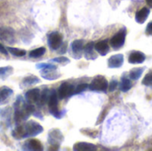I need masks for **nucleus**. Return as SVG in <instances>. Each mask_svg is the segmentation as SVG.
<instances>
[{
  "instance_id": "obj_3",
  "label": "nucleus",
  "mask_w": 152,
  "mask_h": 151,
  "mask_svg": "<svg viewBox=\"0 0 152 151\" xmlns=\"http://www.w3.org/2000/svg\"><path fill=\"white\" fill-rule=\"evenodd\" d=\"M88 87L92 91H105L108 88V81L103 76H97Z\"/></svg>"
},
{
  "instance_id": "obj_14",
  "label": "nucleus",
  "mask_w": 152,
  "mask_h": 151,
  "mask_svg": "<svg viewBox=\"0 0 152 151\" xmlns=\"http://www.w3.org/2000/svg\"><path fill=\"white\" fill-rule=\"evenodd\" d=\"M73 150L77 151H94L97 150V147L88 142H77L74 145Z\"/></svg>"
},
{
  "instance_id": "obj_25",
  "label": "nucleus",
  "mask_w": 152,
  "mask_h": 151,
  "mask_svg": "<svg viewBox=\"0 0 152 151\" xmlns=\"http://www.w3.org/2000/svg\"><path fill=\"white\" fill-rule=\"evenodd\" d=\"M84 48H85V53H86V57H87L88 55H93V54H94V42L88 43Z\"/></svg>"
},
{
  "instance_id": "obj_11",
  "label": "nucleus",
  "mask_w": 152,
  "mask_h": 151,
  "mask_svg": "<svg viewBox=\"0 0 152 151\" xmlns=\"http://www.w3.org/2000/svg\"><path fill=\"white\" fill-rule=\"evenodd\" d=\"M23 150H43V145L42 143L37 140V139H31L28 140L24 145H23Z\"/></svg>"
},
{
  "instance_id": "obj_28",
  "label": "nucleus",
  "mask_w": 152,
  "mask_h": 151,
  "mask_svg": "<svg viewBox=\"0 0 152 151\" xmlns=\"http://www.w3.org/2000/svg\"><path fill=\"white\" fill-rule=\"evenodd\" d=\"M50 61H53V62H57V63H61V64H65V63H69V60L64 56H60V57H56V58H53Z\"/></svg>"
},
{
  "instance_id": "obj_16",
  "label": "nucleus",
  "mask_w": 152,
  "mask_h": 151,
  "mask_svg": "<svg viewBox=\"0 0 152 151\" xmlns=\"http://www.w3.org/2000/svg\"><path fill=\"white\" fill-rule=\"evenodd\" d=\"M150 14V9L148 7H143L139 10L135 14V20L138 23H143Z\"/></svg>"
},
{
  "instance_id": "obj_2",
  "label": "nucleus",
  "mask_w": 152,
  "mask_h": 151,
  "mask_svg": "<svg viewBox=\"0 0 152 151\" xmlns=\"http://www.w3.org/2000/svg\"><path fill=\"white\" fill-rule=\"evenodd\" d=\"M58 94L57 92L53 89L49 93L48 98V107H49V112L56 118H61V115L58 109Z\"/></svg>"
},
{
  "instance_id": "obj_31",
  "label": "nucleus",
  "mask_w": 152,
  "mask_h": 151,
  "mask_svg": "<svg viewBox=\"0 0 152 151\" xmlns=\"http://www.w3.org/2000/svg\"><path fill=\"white\" fill-rule=\"evenodd\" d=\"M117 86H118V81L117 80H112L111 82H110V87H109V89H110V91H114L116 88H117Z\"/></svg>"
},
{
  "instance_id": "obj_8",
  "label": "nucleus",
  "mask_w": 152,
  "mask_h": 151,
  "mask_svg": "<svg viewBox=\"0 0 152 151\" xmlns=\"http://www.w3.org/2000/svg\"><path fill=\"white\" fill-rule=\"evenodd\" d=\"M62 44V36L59 32H53L48 36V44L53 50H57Z\"/></svg>"
},
{
  "instance_id": "obj_13",
  "label": "nucleus",
  "mask_w": 152,
  "mask_h": 151,
  "mask_svg": "<svg viewBox=\"0 0 152 151\" xmlns=\"http://www.w3.org/2000/svg\"><path fill=\"white\" fill-rule=\"evenodd\" d=\"M124 61V56L122 54H116L109 59V67L111 69L119 68L122 66Z\"/></svg>"
},
{
  "instance_id": "obj_5",
  "label": "nucleus",
  "mask_w": 152,
  "mask_h": 151,
  "mask_svg": "<svg viewBox=\"0 0 152 151\" xmlns=\"http://www.w3.org/2000/svg\"><path fill=\"white\" fill-rule=\"evenodd\" d=\"M126 28H122L120 31H118L111 39H110V45L114 49L120 48L126 40Z\"/></svg>"
},
{
  "instance_id": "obj_23",
  "label": "nucleus",
  "mask_w": 152,
  "mask_h": 151,
  "mask_svg": "<svg viewBox=\"0 0 152 151\" xmlns=\"http://www.w3.org/2000/svg\"><path fill=\"white\" fill-rule=\"evenodd\" d=\"M12 72H13V69L11 66L2 67V68H0V77H2V78L7 77L10 75H12Z\"/></svg>"
},
{
  "instance_id": "obj_33",
  "label": "nucleus",
  "mask_w": 152,
  "mask_h": 151,
  "mask_svg": "<svg viewBox=\"0 0 152 151\" xmlns=\"http://www.w3.org/2000/svg\"><path fill=\"white\" fill-rule=\"evenodd\" d=\"M0 53H3V54H4V55H7V53H8L7 48H5L2 44H0Z\"/></svg>"
},
{
  "instance_id": "obj_34",
  "label": "nucleus",
  "mask_w": 152,
  "mask_h": 151,
  "mask_svg": "<svg viewBox=\"0 0 152 151\" xmlns=\"http://www.w3.org/2000/svg\"><path fill=\"white\" fill-rule=\"evenodd\" d=\"M146 2H147L148 5H149L150 7H151L152 8V0H146Z\"/></svg>"
},
{
  "instance_id": "obj_21",
  "label": "nucleus",
  "mask_w": 152,
  "mask_h": 151,
  "mask_svg": "<svg viewBox=\"0 0 152 151\" xmlns=\"http://www.w3.org/2000/svg\"><path fill=\"white\" fill-rule=\"evenodd\" d=\"M45 51L46 50H45V47H39V48L34 49L29 53V57H31V58H39V57H41V56H43L45 54Z\"/></svg>"
},
{
  "instance_id": "obj_26",
  "label": "nucleus",
  "mask_w": 152,
  "mask_h": 151,
  "mask_svg": "<svg viewBox=\"0 0 152 151\" xmlns=\"http://www.w3.org/2000/svg\"><path fill=\"white\" fill-rule=\"evenodd\" d=\"M49 90L48 89H45L40 96V100H41V103L42 105H45L46 101H48V98H49Z\"/></svg>"
},
{
  "instance_id": "obj_12",
  "label": "nucleus",
  "mask_w": 152,
  "mask_h": 151,
  "mask_svg": "<svg viewBox=\"0 0 152 151\" xmlns=\"http://www.w3.org/2000/svg\"><path fill=\"white\" fill-rule=\"evenodd\" d=\"M128 61L132 64H138V63H142L145 61V55L143 53L139 52V51H134L130 53Z\"/></svg>"
},
{
  "instance_id": "obj_4",
  "label": "nucleus",
  "mask_w": 152,
  "mask_h": 151,
  "mask_svg": "<svg viewBox=\"0 0 152 151\" xmlns=\"http://www.w3.org/2000/svg\"><path fill=\"white\" fill-rule=\"evenodd\" d=\"M62 140H63V136L59 129H53L49 132L48 142L52 147H55L58 150Z\"/></svg>"
},
{
  "instance_id": "obj_32",
  "label": "nucleus",
  "mask_w": 152,
  "mask_h": 151,
  "mask_svg": "<svg viewBox=\"0 0 152 151\" xmlns=\"http://www.w3.org/2000/svg\"><path fill=\"white\" fill-rule=\"evenodd\" d=\"M146 33L148 35H152V21H151L148 26H147V28H146Z\"/></svg>"
},
{
  "instance_id": "obj_7",
  "label": "nucleus",
  "mask_w": 152,
  "mask_h": 151,
  "mask_svg": "<svg viewBox=\"0 0 152 151\" xmlns=\"http://www.w3.org/2000/svg\"><path fill=\"white\" fill-rule=\"evenodd\" d=\"M14 29L10 27L0 28V40L2 41H4L9 44L14 43Z\"/></svg>"
},
{
  "instance_id": "obj_9",
  "label": "nucleus",
  "mask_w": 152,
  "mask_h": 151,
  "mask_svg": "<svg viewBox=\"0 0 152 151\" xmlns=\"http://www.w3.org/2000/svg\"><path fill=\"white\" fill-rule=\"evenodd\" d=\"M25 99L27 102L30 104L37 103L40 100V91L37 88L30 89L25 93Z\"/></svg>"
},
{
  "instance_id": "obj_6",
  "label": "nucleus",
  "mask_w": 152,
  "mask_h": 151,
  "mask_svg": "<svg viewBox=\"0 0 152 151\" xmlns=\"http://www.w3.org/2000/svg\"><path fill=\"white\" fill-rule=\"evenodd\" d=\"M75 93V87L69 83H62L58 89V97L60 99L68 98Z\"/></svg>"
},
{
  "instance_id": "obj_18",
  "label": "nucleus",
  "mask_w": 152,
  "mask_h": 151,
  "mask_svg": "<svg viewBox=\"0 0 152 151\" xmlns=\"http://www.w3.org/2000/svg\"><path fill=\"white\" fill-rule=\"evenodd\" d=\"M71 49L72 52L75 54H81L83 49H84V41L82 39H77L72 42L71 44Z\"/></svg>"
},
{
  "instance_id": "obj_10",
  "label": "nucleus",
  "mask_w": 152,
  "mask_h": 151,
  "mask_svg": "<svg viewBox=\"0 0 152 151\" xmlns=\"http://www.w3.org/2000/svg\"><path fill=\"white\" fill-rule=\"evenodd\" d=\"M41 76L44 79L46 80H55L61 77V75L57 72V69H43L40 71Z\"/></svg>"
},
{
  "instance_id": "obj_29",
  "label": "nucleus",
  "mask_w": 152,
  "mask_h": 151,
  "mask_svg": "<svg viewBox=\"0 0 152 151\" xmlns=\"http://www.w3.org/2000/svg\"><path fill=\"white\" fill-rule=\"evenodd\" d=\"M37 68L40 69H57V67L55 65L51 64L50 62L49 63H39V64H37Z\"/></svg>"
},
{
  "instance_id": "obj_22",
  "label": "nucleus",
  "mask_w": 152,
  "mask_h": 151,
  "mask_svg": "<svg viewBox=\"0 0 152 151\" xmlns=\"http://www.w3.org/2000/svg\"><path fill=\"white\" fill-rule=\"evenodd\" d=\"M143 68H134L131 71H130V77L133 79V80H136L138 79L142 74L143 73Z\"/></svg>"
},
{
  "instance_id": "obj_19",
  "label": "nucleus",
  "mask_w": 152,
  "mask_h": 151,
  "mask_svg": "<svg viewBox=\"0 0 152 151\" xmlns=\"http://www.w3.org/2000/svg\"><path fill=\"white\" fill-rule=\"evenodd\" d=\"M40 82V79L36 77V76H28L26 77L23 80H22V85L23 86H28V85H35V84H37Z\"/></svg>"
},
{
  "instance_id": "obj_24",
  "label": "nucleus",
  "mask_w": 152,
  "mask_h": 151,
  "mask_svg": "<svg viewBox=\"0 0 152 151\" xmlns=\"http://www.w3.org/2000/svg\"><path fill=\"white\" fill-rule=\"evenodd\" d=\"M132 87V83L129 79L127 78H122V82H121V85H120V88H121V91L123 92H127L128 90H130V88Z\"/></svg>"
},
{
  "instance_id": "obj_20",
  "label": "nucleus",
  "mask_w": 152,
  "mask_h": 151,
  "mask_svg": "<svg viewBox=\"0 0 152 151\" xmlns=\"http://www.w3.org/2000/svg\"><path fill=\"white\" fill-rule=\"evenodd\" d=\"M7 51L12 54L13 56H16V57H22L24 56L27 52L23 49H19V48H14V47H7Z\"/></svg>"
},
{
  "instance_id": "obj_15",
  "label": "nucleus",
  "mask_w": 152,
  "mask_h": 151,
  "mask_svg": "<svg viewBox=\"0 0 152 151\" xmlns=\"http://www.w3.org/2000/svg\"><path fill=\"white\" fill-rule=\"evenodd\" d=\"M12 90L7 86L0 87V104H4L12 96Z\"/></svg>"
},
{
  "instance_id": "obj_30",
  "label": "nucleus",
  "mask_w": 152,
  "mask_h": 151,
  "mask_svg": "<svg viewBox=\"0 0 152 151\" xmlns=\"http://www.w3.org/2000/svg\"><path fill=\"white\" fill-rule=\"evenodd\" d=\"M87 87H88L87 84H81V85H77V87L75 89V93H79L81 92H84Z\"/></svg>"
},
{
  "instance_id": "obj_17",
  "label": "nucleus",
  "mask_w": 152,
  "mask_h": 151,
  "mask_svg": "<svg viewBox=\"0 0 152 151\" xmlns=\"http://www.w3.org/2000/svg\"><path fill=\"white\" fill-rule=\"evenodd\" d=\"M94 49L101 55H106L110 51V47H109L108 42L106 40L105 41H100L96 44H94Z\"/></svg>"
},
{
  "instance_id": "obj_27",
  "label": "nucleus",
  "mask_w": 152,
  "mask_h": 151,
  "mask_svg": "<svg viewBox=\"0 0 152 151\" xmlns=\"http://www.w3.org/2000/svg\"><path fill=\"white\" fill-rule=\"evenodd\" d=\"M142 84L144 85H148V86H152V71L149 72L145 77L142 80Z\"/></svg>"
},
{
  "instance_id": "obj_1",
  "label": "nucleus",
  "mask_w": 152,
  "mask_h": 151,
  "mask_svg": "<svg viewBox=\"0 0 152 151\" xmlns=\"http://www.w3.org/2000/svg\"><path fill=\"white\" fill-rule=\"evenodd\" d=\"M44 131L43 127L36 121L29 120L28 122H26L25 124L19 125L13 130L12 136L17 139H26L29 137H34L38 135Z\"/></svg>"
}]
</instances>
